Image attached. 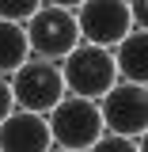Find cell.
I'll list each match as a JSON object with an SVG mask.
<instances>
[{"label": "cell", "mask_w": 148, "mask_h": 152, "mask_svg": "<svg viewBox=\"0 0 148 152\" xmlns=\"http://www.w3.org/2000/svg\"><path fill=\"white\" fill-rule=\"evenodd\" d=\"M87 152H144V141H125V137H114V133H103Z\"/></svg>", "instance_id": "8fae6325"}, {"label": "cell", "mask_w": 148, "mask_h": 152, "mask_svg": "<svg viewBox=\"0 0 148 152\" xmlns=\"http://www.w3.org/2000/svg\"><path fill=\"white\" fill-rule=\"evenodd\" d=\"M133 27H144V23H137V12L125 0H80L76 4V31H80V42L87 46L114 50Z\"/></svg>", "instance_id": "3957f363"}, {"label": "cell", "mask_w": 148, "mask_h": 152, "mask_svg": "<svg viewBox=\"0 0 148 152\" xmlns=\"http://www.w3.org/2000/svg\"><path fill=\"white\" fill-rule=\"evenodd\" d=\"M50 152H65V148H50Z\"/></svg>", "instance_id": "4fadbf2b"}, {"label": "cell", "mask_w": 148, "mask_h": 152, "mask_svg": "<svg viewBox=\"0 0 148 152\" xmlns=\"http://www.w3.org/2000/svg\"><path fill=\"white\" fill-rule=\"evenodd\" d=\"M53 137L42 114L12 110L0 122V152H50Z\"/></svg>", "instance_id": "52a82bcc"}, {"label": "cell", "mask_w": 148, "mask_h": 152, "mask_svg": "<svg viewBox=\"0 0 148 152\" xmlns=\"http://www.w3.org/2000/svg\"><path fill=\"white\" fill-rule=\"evenodd\" d=\"M110 57H114V69H118L122 84H141L144 88V80H148V27H133L110 50Z\"/></svg>", "instance_id": "ba28073f"}, {"label": "cell", "mask_w": 148, "mask_h": 152, "mask_svg": "<svg viewBox=\"0 0 148 152\" xmlns=\"http://www.w3.org/2000/svg\"><path fill=\"white\" fill-rule=\"evenodd\" d=\"M38 12L34 0H0V19L4 23H15V27H27V19Z\"/></svg>", "instance_id": "30bf717a"}, {"label": "cell", "mask_w": 148, "mask_h": 152, "mask_svg": "<svg viewBox=\"0 0 148 152\" xmlns=\"http://www.w3.org/2000/svg\"><path fill=\"white\" fill-rule=\"evenodd\" d=\"M12 110H15V103H12V84L0 76V122H4V118H8Z\"/></svg>", "instance_id": "7c38bea8"}, {"label": "cell", "mask_w": 148, "mask_h": 152, "mask_svg": "<svg viewBox=\"0 0 148 152\" xmlns=\"http://www.w3.org/2000/svg\"><path fill=\"white\" fill-rule=\"evenodd\" d=\"M46 126H50V137H53V148H65V152H87L106 133L103 118H99V107L87 103V99H76V95H65L46 114Z\"/></svg>", "instance_id": "277c9868"}, {"label": "cell", "mask_w": 148, "mask_h": 152, "mask_svg": "<svg viewBox=\"0 0 148 152\" xmlns=\"http://www.w3.org/2000/svg\"><path fill=\"white\" fill-rule=\"evenodd\" d=\"M8 84H12V103H15V110H27V114H42V118H46V114L65 99L61 69L50 65V61H38V57H27V65L8 76Z\"/></svg>", "instance_id": "5b68a950"}, {"label": "cell", "mask_w": 148, "mask_h": 152, "mask_svg": "<svg viewBox=\"0 0 148 152\" xmlns=\"http://www.w3.org/2000/svg\"><path fill=\"white\" fill-rule=\"evenodd\" d=\"M27 57H31V50H27V34H23V27L0 19V76L8 80L15 69L27 65Z\"/></svg>", "instance_id": "9c48e42d"}, {"label": "cell", "mask_w": 148, "mask_h": 152, "mask_svg": "<svg viewBox=\"0 0 148 152\" xmlns=\"http://www.w3.org/2000/svg\"><path fill=\"white\" fill-rule=\"evenodd\" d=\"M57 69H61V80H65V95L87 99V103H99L114 84H122L110 50H99V46H87V42H80Z\"/></svg>", "instance_id": "7a4b0ae2"}, {"label": "cell", "mask_w": 148, "mask_h": 152, "mask_svg": "<svg viewBox=\"0 0 148 152\" xmlns=\"http://www.w3.org/2000/svg\"><path fill=\"white\" fill-rule=\"evenodd\" d=\"M76 4H80V0H69V4H38V12L27 19V27H23L31 57L50 61V65H61V61L80 46Z\"/></svg>", "instance_id": "6da1fadb"}, {"label": "cell", "mask_w": 148, "mask_h": 152, "mask_svg": "<svg viewBox=\"0 0 148 152\" xmlns=\"http://www.w3.org/2000/svg\"><path fill=\"white\" fill-rule=\"evenodd\" d=\"M103 129L125 141H144L148 133V88L141 84H114L99 103Z\"/></svg>", "instance_id": "8992f818"}]
</instances>
